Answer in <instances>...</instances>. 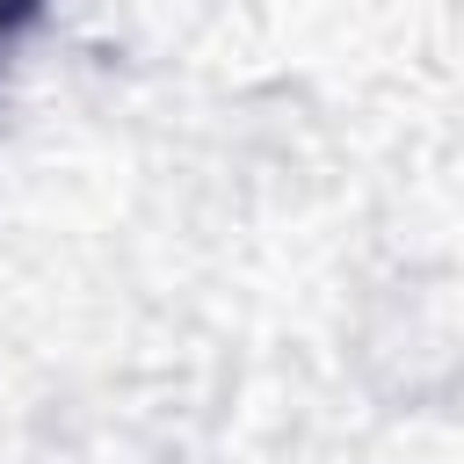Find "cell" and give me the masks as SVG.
<instances>
[{
	"label": "cell",
	"mask_w": 464,
	"mask_h": 464,
	"mask_svg": "<svg viewBox=\"0 0 464 464\" xmlns=\"http://www.w3.org/2000/svg\"><path fill=\"white\" fill-rule=\"evenodd\" d=\"M7 7H14V0H0V29H7Z\"/></svg>",
	"instance_id": "1"
}]
</instances>
